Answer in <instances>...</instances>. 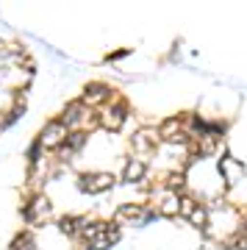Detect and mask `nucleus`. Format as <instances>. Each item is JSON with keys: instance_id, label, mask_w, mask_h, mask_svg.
<instances>
[{"instance_id": "1", "label": "nucleus", "mask_w": 247, "mask_h": 250, "mask_svg": "<svg viewBox=\"0 0 247 250\" xmlns=\"http://www.w3.org/2000/svg\"><path fill=\"white\" fill-rule=\"evenodd\" d=\"M159 217V211L147 208L144 203H128V206H120L114 214V223L117 225H147Z\"/></svg>"}, {"instance_id": "2", "label": "nucleus", "mask_w": 247, "mask_h": 250, "mask_svg": "<svg viewBox=\"0 0 247 250\" xmlns=\"http://www.w3.org/2000/svg\"><path fill=\"white\" fill-rule=\"evenodd\" d=\"M92 125L97 123V117L89 111V106H83L81 100H75V103H70V106L64 108V114H62V125L67 128V131H81V125Z\"/></svg>"}, {"instance_id": "3", "label": "nucleus", "mask_w": 247, "mask_h": 250, "mask_svg": "<svg viewBox=\"0 0 247 250\" xmlns=\"http://www.w3.org/2000/svg\"><path fill=\"white\" fill-rule=\"evenodd\" d=\"M125 120H128V106L125 103H108L97 114V123L103 125L106 131H120L125 125Z\"/></svg>"}, {"instance_id": "4", "label": "nucleus", "mask_w": 247, "mask_h": 250, "mask_svg": "<svg viewBox=\"0 0 247 250\" xmlns=\"http://www.w3.org/2000/svg\"><path fill=\"white\" fill-rule=\"evenodd\" d=\"M67 136H70V131L62 125V120H50L42 128V134H39V145L47 147V150H59V147H64Z\"/></svg>"}, {"instance_id": "5", "label": "nucleus", "mask_w": 247, "mask_h": 250, "mask_svg": "<svg viewBox=\"0 0 247 250\" xmlns=\"http://www.w3.org/2000/svg\"><path fill=\"white\" fill-rule=\"evenodd\" d=\"M111 187H114V175H108V172H83L78 178V189L86 195H100Z\"/></svg>"}, {"instance_id": "6", "label": "nucleus", "mask_w": 247, "mask_h": 250, "mask_svg": "<svg viewBox=\"0 0 247 250\" xmlns=\"http://www.w3.org/2000/svg\"><path fill=\"white\" fill-rule=\"evenodd\" d=\"M159 142H161V136H159V131H153V128H142V131H136V134L131 136V147H133V153H136V159L156 153Z\"/></svg>"}, {"instance_id": "7", "label": "nucleus", "mask_w": 247, "mask_h": 250, "mask_svg": "<svg viewBox=\"0 0 247 250\" xmlns=\"http://www.w3.org/2000/svg\"><path fill=\"white\" fill-rule=\"evenodd\" d=\"M50 217H53V208L47 203V197H42V195H36L34 200L25 206V220L31 225H42V223H47Z\"/></svg>"}, {"instance_id": "8", "label": "nucleus", "mask_w": 247, "mask_h": 250, "mask_svg": "<svg viewBox=\"0 0 247 250\" xmlns=\"http://www.w3.org/2000/svg\"><path fill=\"white\" fill-rule=\"evenodd\" d=\"M217 170H220L222 181H225L228 187H233V184H239V181L245 178V164H239V161L230 159V156H222L220 164H217Z\"/></svg>"}, {"instance_id": "9", "label": "nucleus", "mask_w": 247, "mask_h": 250, "mask_svg": "<svg viewBox=\"0 0 247 250\" xmlns=\"http://www.w3.org/2000/svg\"><path fill=\"white\" fill-rule=\"evenodd\" d=\"M144 175H147V161L144 159H128L123 167V181L125 184H139V181H144Z\"/></svg>"}, {"instance_id": "10", "label": "nucleus", "mask_w": 247, "mask_h": 250, "mask_svg": "<svg viewBox=\"0 0 247 250\" xmlns=\"http://www.w3.org/2000/svg\"><path fill=\"white\" fill-rule=\"evenodd\" d=\"M117 242H120V225H117V223H106L103 233H100L89 248H92V250H108L111 245H117Z\"/></svg>"}, {"instance_id": "11", "label": "nucleus", "mask_w": 247, "mask_h": 250, "mask_svg": "<svg viewBox=\"0 0 247 250\" xmlns=\"http://www.w3.org/2000/svg\"><path fill=\"white\" fill-rule=\"evenodd\" d=\"M106 98H108V86H103V83H89L86 92L81 95V103L92 108V106H100Z\"/></svg>"}, {"instance_id": "12", "label": "nucleus", "mask_w": 247, "mask_h": 250, "mask_svg": "<svg viewBox=\"0 0 247 250\" xmlns=\"http://www.w3.org/2000/svg\"><path fill=\"white\" fill-rule=\"evenodd\" d=\"M186 220H189V223H192L194 228L206 231V228H208V208H206L203 203H197V206H194V211H192L189 217H186Z\"/></svg>"}, {"instance_id": "13", "label": "nucleus", "mask_w": 247, "mask_h": 250, "mask_svg": "<svg viewBox=\"0 0 247 250\" xmlns=\"http://www.w3.org/2000/svg\"><path fill=\"white\" fill-rule=\"evenodd\" d=\"M86 145V131H72L70 136H67V142H64V147L70 153H78L81 147Z\"/></svg>"}, {"instance_id": "14", "label": "nucleus", "mask_w": 247, "mask_h": 250, "mask_svg": "<svg viewBox=\"0 0 247 250\" xmlns=\"http://www.w3.org/2000/svg\"><path fill=\"white\" fill-rule=\"evenodd\" d=\"M194 206H197L194 197H181V217H189L194 211Z\"/></svg>"}, {"instance_id": "15", "label": "nucleus", "mask_w": 247, "mask_h": 250, "mask_svg": "<svg viewBox=\"0 0 247 250\" xmlns=\"http://www.w3.org/2000/svg\"><path fill=\"white\" fill-rule=\"evenodd\" d=\"M200 250H225V248H222V245H214V242H206Z\"/></svg>"}, {"instance_id": "16", "label": "nucleus", "mask_w": 247, "mask_h": 250, "mask_svg": "<svg viewBox=\"0 0 247 250\" xmlns=\"http://www.w3.org/2000/svg\"><path fill=\"white\" fill-rule=\"evenodd\" d=\"M81 250H92V248H89V245H86V248H81Z\"/></svg>"}, {"instance_id": "17", "label": "nucleus", "mask_w": 247, "mask_h": 250, "mask_svg": "<svg viewBox=\"0 0 247 250\" xmlns=\"http://www.w3.org/2000/svg\"><path fill=\"white\" fill-rule=\"evenodd\" d=\"M245 233H247V225H245Z\"/></svg>"}]
</instances>
